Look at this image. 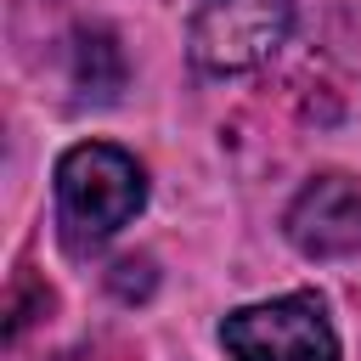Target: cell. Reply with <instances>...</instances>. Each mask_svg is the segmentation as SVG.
I'll use <instances>...</instances> for the list:
<instances>
[{
    "label": "cell",
    "mask_w": 361,
    "mask_h": 361,
    "mask_svg": "<svg viewBox=\"0 0 361 361\" xmlns=\"http://www.w3.org/2000/svg\"><path fill=\"white\" fill-rule=\"evenodd\" d=\"M141 203H147L141 164L107 141H85L56 164V214H62V237L73 248L107 243Z\"/></svg>",
    "instance_id": "1"
},
{
    "label": "cell",
    "mask_w": 361,
    "mask_h": 361,
    "mask_svg": "<svg viewBox=\"0 0 361 361\" xmlns=\"http://www.w3.org/2000/svg\"><path fill=\"white\" fill-rule=\"evenodd\" d=\"M293 28V0H203L192 11L186 45L192 62L209 73H248L259 68Z\"/></svg>",
    "instance_id": "2"
},
{
    "label": "cell",
    "mask_w": 361,
    "mask_h": 361,
    "mask_svg": "<svg viewBox=\"0 0 361 361\" xmlns=\"http://www.w3.org/2000/svg\"><path fill=\"white\" fill-rule=\"evenodd\" d=\"M220 344L237 361H338V338L316 293H288L271 305L231 310L220 322Z\"/></svg>",
    "instance_id": "3"
},
{
    "label": "cell",
    "mask_w": 361,
    "mask_h": 361,
    "mask_svg": "<svg viewBox=\"0 0 361 361\" xmlns=\"http://www.w3.org/2000/svg\"><path fill=\"white\" fill-rule=\"evenodd\" d=\"M288 237L310 259H338L361 248V180L350 175H316L293 209H288Z\"/></svg>",
    "instance_id": "4"
}]
</instances>
